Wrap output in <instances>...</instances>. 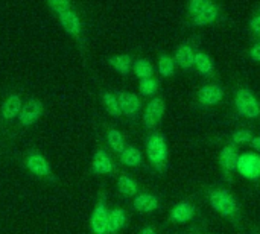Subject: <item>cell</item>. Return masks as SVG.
<instances>
[{
	"instance_id": "obj_22",
	"label": "cell",
	"mask_w": 260,
	"mask_h": 234,
	"mask_svg": "<svg viewBox=\"0 0 260 234\" xmlns=\"http://www.w3.org/2000/svg\"><path fill=\"white\" fill-rule=\"evenodd\" d=\"M195 69L203 76H213L215 75V62L210 55L206 52H197L195 56Z\"/></svg>"
},
{
	"instance_id": "obj_16",
	"label": "cell",
	"mask_w": 260,
	"mask_h": 234,
	"mask_svg": "<svg viewBox=\"0 0 260 234\" xmlns=\"http://www.w3.org/2000/svg\"><path fill=\"white\" fill-rule=\"evenodd\" d=\"M117 157H119L120 164L125 166V168H129V169H140L145 164L143 152L134 145H126V148Z\"/></svg>"
},
{
	"instance_id": "obj_17",
	"label": "cell",
	"mask_w": 260,
	"mask_h": 234,
	"mask_svg": "<svg viewBox=\"0 0 260 234\" xmlns=\"http://www.w3.org/2000/svg\"><path fill=\"white\" fill-rule=\"evenodd\" d=\"M116 190L117 193L125 198V199H133L134 196H137L139 192V183L136 181V178H133L129 174L123 172L117 177L116 181Z\"/></svg>"
},
{
	"instance_id": "obj_38",
	"label": "cell",
	"mask_w": 260,
	"mask_h": 234,
	"mask_svg": "<svg viewBox=\"0 0 260 234\" xmlns=\"http://www.w3.org/2000/svg\"><path fill=\"white\" fill-rule=\"evenodd\" d=\"M259 37H260V34H259Z\"/></svg>"
},
{
	"instance_id": "obj_36",
	"label": "cell",
	"mask_w": 260,
	"mask_h": 234,
	"mask_svg": "<svg viewBox=\"0 0 260 234\" xmlns=\"http://www.w3.org/2000/svg\"><path fill=\"white\" fill-rule=\"evenodd\" d=\"M253 234H260V233H259V231H254V233H253Z\"/></svg>"
},
{
	"instance_id": "obj_23",
	"label": "cell",
	"mask_w": 260,
	"mask_h": 234,
	"mask_svg": "<svg viewBox=\"0 0 260 234\" xmlns=\"http://www.w3.org/2000/svg\"><path fill=\"white\" fill-rule=\"evenodd\" d=\"M110 65L120 75H128L133 69V58L126 53H122V55H114L108 59Z\"/></svg>"
},
{
	"instance_id": "obj_35",
	"label": "cell",
	"mask_w": 260,
	"mask_h": 234,
	"mask_svg": "<svg viewBox=\"0 0 260 234\" xmlns=\"http://www.w3.org/2000/svg\"><path fill=\"white\" fill-rule=\"evenodd\" d=\"M139 234H157V231H155V228H154L152 225H145V227L139 231Z\"/></svg>"
},
{
	"instance_id": "obj_27",
	"label": "cell",
	"mask_w": 260,
	"mask_h": 234,
	"mask_svg": "<svg viewBox=\"0 0 260 234\" xmlns=\"http://www.w3.org/2000/svg\"><path fill=\"white\" fill-rule=\"evenodd\" d=\"M133 72L134 75L139 78V79H145V78H152L154 75V65L145 59V58H140V59H136L134 64H133Z\"/></svg>"
},
{
	"instance_id": "obj_18",
	"label": "cell",
	"mask_w": 260,
	"mask_h": 234,
	"mask_svg": "<svg viewBox=\"0 0 260 234\" xmlns=\"http://www.w3.org/2000/svg\"><path fill=\"white\" fill-rule=\"evenodd\" d=\"M128 224V215L122 207H111L108 212V231L110 234H120Z\"/></svg>"
},
{
	"instance_id": "obj_9",
	"label": "cell",
	"mask_w": 260,
	"mask_h": 234,
	"mask_svg": "<svg viewBox=\"0 0 260 234\" xmlns=\"http://www.w3.org/2000/svg\"><path fill=\"white\" fill-rule=\"evenodd\" d=\"M90 172L96 177H110L116 172V163L105 148H98L94 151L91 157Z\"/></svg>"
},
{
	"instance_id": "obj_29",
	"label": "cell",
	"mask_w": 260,
	"mask_h": 234,
	"mask_svg": "<svg viewBox=\"0 0 260 234\" xmlns=\"http://www.w3.org/2000/svg\"><path fill=\"white\" fill-rule=\"evenodd\" d=\"M158 73L163 78H171L175 73V59L169 55H161L158 58Z\"/></svg>"
},
{
	"instance_id": "obj_37",
	"label": "cell",
	"mask_w": 260,
	"mask_h": 234,
	"mask_svg": "<svg viewBox=\"0 0 260 234\" xmlns=\"http://www.w3.org/2000/svg\"><path fill=\"white\" fill-rule=\"evenodd\" d=\"M192 234H198V233H197V231H193V233H192Z\"/></svg>"
},
{
	"instance_id": "obj_30",
	"label": "cell",
	"mask_w": 260,
	"mask_h": 234,
	"mask_svg": "<svg viewBox=\"0 0 260 234\" xmlns=\"http://www.w3.org/2000/svg\"><path fill=\"white\" fill-rule=\"evenodd\" d=\"M47 5L59 15L62 12L72 11V3L70 0H47Z\"/></svg>"
},
{
	"instance_id": "obj_31",
	"label": "cell",
	"mask_w": 260,
	"mask_h": 234,
	"mask_svg": "<svg viewBox=\"0 0 260 234\" xmlns=\"http://www.w3.org/2000/svg\"><path fill=\"white\" fill-rule=\"evenodd\" d=\"M210 5H213V0H190L189 2V11L192 15H197L201 11H204L206 8H209Z\"/></svg>"
},
{
	"instance_id": "obj_25",
	"label": "cell",
	"mask_w": 260,
	"mask_h": 234,
	"mask_svg": "<svg viewBox=\"0 0 260 234\" xmlns=\"http://www.w3.org/2000/svg\"><path fill=\"white\" fill-rule=\"evenodd\" d=\"M218 14H219V9L216 5H210L209 8H206L204 11H201L200 14L193 15V23L197 26H207V24H212L216 18H218Z\"/></svg>"
},
{
	"instance_id": "obj_14",
	"label": "cell",
	"mask_w": 260,
	"mask_h": 234,
	"mask_svg": "<svg viewBox=\"0 0 260 234\" xmlns=\"http://www.w3.org/2000/svg\"><path fill=\"white\" fill-rule=\"evenodd\" d=\"M23 108V99L18 94H9L0 105V117L3 122H14L18 119Z\"/></svg>"
},
{
	"instance_id": "obj_1",
	"label": "cell",
	"mask_w": 260,
	"mask_h": 234,
	"mask_svg": "<svg viewBox=\"0 0 260 234\" xmlns=\"http://www.w3.org/2000/svg\"><path fill=\"white\" fill-rule=\"evenodd\" d=\"M207 204L212 207V210L219 215L222 219H225L229 224H232L236 228H241L242 225V206L239 199L222 186H213L207 187L204 192Z\"/></svg>"
},
{
	"instance_id": "obj_10",
	"label": "cell",
	"mask_w": 260,
	"mask_h": 234,
	"mask_svg": "<svg viewBox=\"0 0 260 234\" xmlns=\"http://www.w3.org/2000/svg\"><path fill=\"white\" fill-rule=\"evenodd\" d=\"M43 113H44L43 102L37 97H30L23 102V108L20 111L17 122L21 128H30L41 119Z\"/></svg>"
},
{
	"instance_id": "obj_32",
	"label": "cell",
	"mask_w": 260,
	"mask_h": 234,
	"mask_svg": "<svg viewBox=\"0 0 260 234\" xmlns=\"http://www.w3.org/2000/svg\"><path fill=\"white\" fill-rule=\"evenodd\" d=\"M250 56H251V59H253V61L260 62V43L254 44V46L251 47V50H250Z\"/></svg>"
},
{
	"instance_id": "obj_6",
	"label": "cell",
	"mask_w": 260,
	"mask_h": 234,
	"mask_svg": "<svg viewBox=\"0 0 260 234\" xmlns=\"http://www.w3.org/2000/svg\"><path fill=\"white\" fill-rule=\"evenodd\" d=\"M239 148L229 143L224 145L219 151L218 155V164H219V171H221V177L225 183L232 184L235 174H236V168H238V160H239Z\"/></svg>"
},
{
	"instance_id": "obj_21",
	"label": "cell",
	"mask_w": 260,
	"mask_h": 234,
	"mask_svg": "<svg viewBox=\"0 0 260 234\" xmlns=\"http://www.w3.org/2000/svg\"><path fill=\"white\" fill-rule=\"evenodd\" d=\"M105 142H107L108 148L116 155H120L122 151L126 148V140H125L123 134L117 128H108L107 129V132H105Z\"/></svg>"
},
{
	"instance_id": "obj_8",
	"label": "cell",
	"mask_w": 260,
	"mask_h": 234,
	"mask_svg": "<svg viewBox=\"0 0 260 234\" xmlns=\"http://www.w3.org/2000/svg\"><path fill=\"white\" fill-rule=\"evenodd\" d=\"M236 174L248 181H260V154L244 152L239 155Z\"/></svg>"
},
{
	"instance_id": "obj_33",
	"label": "cell",
	"mask_w": 260,
	"mask_h": 234,
	"mask_svg": "<svg viewBox=\"0 0 260 234\" xmlns=\"http://www.w3.org/2000/svg\"><path fill=\"white\" fill-rule=\"evenodd\" d=\"M250 26H251V29H253L254 32H257V34H260V15H257V17H254V18L251 20Z\"/></svg>"
},
{
	"instance_id": "obj_24",
	"label": "cell",
	"mask_w": 260,
	"mask_h": 234,
	"mask_svg": "<svg viewBox=\"0 0 260 234\" xmlns=\"http://www.w3.org/2000/svg\"><path fill=\"white\" fill-rule=\"evenodd\" d=\"M101 101H102V105L105 108V111L114 117V119H119L122 116V111H120V107H119V101H117V96L111 91H104L102 96H101Z\"/></svg>"
},
{
	"instance_id": "obj_11",
	"label": "cell",
	"mask_w": 260,
	"mask_h": 234,
	"mask_svg": "<svg viewBox=\"0 0 260 234\" xmlns=\"http://www.w3.org/2000/svg\"><path fill=\"white\" fill-rule=\"evenodd\" d=\"M197 218V207L193 203H190L189 199H183L180 203H177L171 212H169V222L175 224V225H186L189 222H192Z\"/></svg>"
},
{
	"instance_id": "obj_28",
	"label": "cell",
	"mask_w": 260,
	"mask_h": 234,
	"mask_svg": "<svg viewBox=\"0 0 260 234\" xmlns=\"http://www.w3.org/2000/svg\"><path fill=\"white\" fill-rule=\"evenodd\" d=\"M139 91L145 97H154L157 94V91H158V81L154 76L152 78L140 79V82H139Z\"/></svg>"
},
{
	"instance_id": "obj_20",
	"label": "cell",
	"mask_w": 260,
	"mask_h": 234,
	"mask_svg": "<svg viewBox=\"0 0 260 234\" xmlns=\"http://www.w3.org/2000/svg\"><path fill=\"white\" fill-rule=\"evenodd\" d=\"M195 56L197 52L192 49V46L189 44H180L175 50V64H178L181 69L189 70L192 67H195Z\"/></svg>"
},
{
	"instance_id": "obj_2",
	"label": "cell",
	"mask_w": 260,
	"mask_h": 234,
	"mask_svg": "<svg viewBox=\"0 0 260 234\" xmlns=\"http://www.w3.org/2000/svg\"><path fill=\"white\" fill-rule=\"evenodd\" d=\"M145 157L157 174H166L169 168V145L163 132H148L145 139Z\"/></svg>"
},
{
	"instance_id": "obj_19",
	"label": "cell",
	"mask_w": 260,
	"mask_h": 234,
	"mask_svg": "<svg viewBox=\"0 0 260 234\" xmlns=\"http://www.w3.org/2000/svg\"><path fill=\"white\" fill-rule=\"evenodd\" d=\"M58 20H59V24L62 26V29L69 35H72L75 38L79 37V34H81V20L76 15V12H73V11L62 12V14L58 15Z\"/></svg>"
},
{
	"instance_id": "obj_7",
	"label": "cell",
	"mask_w": 260,
	"mask_h": 234,
	"mask_svg": "<svg viewBox=\"0 0 260 234\" xmlns=\"http://www.w3.org/2000/svg\"><path fill=\"white\" fill-rule=\"evenodd\" d=\"M166 113V102L163 97H152L143 110L142 123L148 132L157 131Z\"/></svg>"
},
{
	"instance_id": "obj_12",
	"label": "cell",
	"mask_w": 260,
	"mask_h": 234,
	"mask_svg": "<svg viewBox=\"0 0 260 234\" xmlns=\"http://www.w3.org/2000/svg\"><path fill=\"white\" fill-rule=\"evenodd\" d=\"M131 207L134 212L140 215H151L161 209V199L155 193L140 192L137 196L131 199Z\"/></svg>"
},
{
	"instance_id": "obj_26",
	"label": "cell",
	"mask_w": 260,
	"mask_h": 234,
	"mask_svg": "<svg viewBox=\"0 0 260 234\" xmlns=\"http://www.w3.org/2000/svg\"><path fill=\"white\" fill-rule=\"evenodd\" d=\"M254 139V132L251 129L247 128H241V129H235L230 136V143L235 146H250L251 142Z\"/></svg>"
},
{
	"instance_id": "obj_4",
	"label": "cell",
	"mask_w": 260,
	"mask_h": 234,
	"mask_svg": "<svg viewBox=\"0 0 260 234\" xmlns=\"http://www.w3.org/2000/svg\"><path fill=\"white\" fill-rule=\"evenodd\" d=\"M235 108L239 116L248 120L260 119V102L254 93L245 87H241L235 93Z\"/></svg>"
},
{
	"instance_id": "obj_34",
	"label": "cell",
	"mask_w": 260,
	"mask_h": 234,
	"mask_svg": "<svg viewBox=\"0 0 260 234\" xmlns=\"http://www.w3.org/2000/svg\"><path fill=\"white\" fill-rule=\"evenodd\" d=\"M251 149L254 151V152H257L260 154V136H254V139H253V142H251Z\"/></svg>"
},
{
	"instance_id": "obj_15",
	"label": "cell",
	"mask_w": 260,
	"mask_h": 234,
	"mask_svg": "<svg viewBox=\"0 0 260 234\" xmlns=\"http://www.w3.org/2000/svg\"><path fill=\"white\" fill-rule=\"evenodd\" d=\"M197 97L201 105L213 107V105H218L224 99V88L216 84H209L200 88Z\"/></svg>"
},
{
	"instance_id": "obj_3",
	"label": "cell",
	"mask_w": 260,
	"mask_h": 234,
	"mask_svg": "<svg viewBox=\"0 0 260 234\" xmlns=\"http://www.w3.org/2000/svg\"><path fill=\"white\" fill-rule=\"evenodd\" d=\"M23 164H24V169L35 178H40V180H44V181H56V177L53 174V169L49 163V160L38 151H27L24 154V158H23Z\"/></svg>"
},
{
	"instance_id": "obj_13",
	"label": "cell",
	"mask_w": 260,
	"mask_h": 234,
	"mask_svg": "<svg viewBox=\"0 0 260 234\" xmlns=\"http://www.w3.org/2000/svg\"><path fill=\"white\" fill-rule=\"evenodd\" d=\"M117 101H119V107L122 111V116L136 120L142 111V101L136 93L131 91H119L116 93Z\"/></svg>"
},
{
	"instance_id": "obj_5",
	"label": "cell",
	"mask_w": 260,
	"mask_h": 234,
	"mask_svg": "<svg viewBox=\"0 0 260 234\" xmlns=\"http://www.w3.org/2000/svg\"><path fill=\"white\" fill-rule=\"evenodd\" d=\"M108 198L105 190H101L98 199L94 203L93 212L90 215V233L91 234H110L108 231Z\"/></svg>"
}]
</instances>
